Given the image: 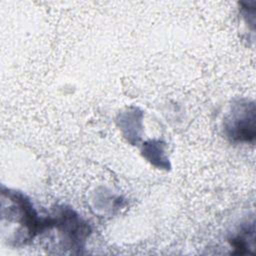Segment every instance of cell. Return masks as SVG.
<instances>
[{"mask_svg":"<svg viewBox=\"0 0 256 256\" xmlns=\"http://www.w3.org/2000/svg\"><path fill=\"white\" fill-rule=\"evenodd\" d=\"M56 231L57 246L72 254H81L91 235L89 224L72 208L61 206L51 214L43 216L42 234Z\"/></svg>","mask_w":256,"mask_h":256,"instance_id":"obj_2","label":"cell"},{"mask_svg":"<svg viewBox=\"0 0 256 256\" xmlns=\"http://www.w3.org/2000/svg\"><path fill=\"white\" fill-rule=\"evenodd\" d=\"M229 243L234 249L233 254L244 255L252 254L255 249V222L252 219L251 222L244 223L239 230L229 238Z\"/></svg>","mask_w":256,"mask_h":256,"instance_id":"obj_4","label":"cell"},{"mask_svg":"<svg viewBox=\"0 0 256 256\" xmlns=\"http://www.w3.org/2000/svg\"><path fill=\"white\" fill-rule=\"evenodd\" d=\"M256 108L254 101L240 99L231 105L224 118L225 136L235 143H254L256 136Z\"/></svg>","mask_w":256,"mask_h":256,"instance_id":"obj_3","label":"cell"},{"mask_svg":"<svg viewBox=\"0 0 256 256\" xmlns=\"http://www.w3.org/2000/svg\"><path fill=\"white\" fill-rule=\"evenodd\" d=\"M165 143L160 140H149L143 144L142 155L152 165L158 168L169 169L170 164L165 156Z\"/></svg>","mask_w":256,"mask_h":256,"instance_id":"obj_5","label":"cell"},{"mask_svg":"<svg viewBox=\"0 0 256 256\" xmlns=\"http://www.w3.org/2000/svg\"><path fill=\"white\" fill-rule=\"evenodd\" d=\"M1 216L3 236L16 226L7 241L11 245H25L41 234L43 216H39L30 199L19 191L2 188Z\"/></svg>","mask_w":256,"mask_h":256,"instance_id":"obj_1","label":"cell"}]
</instances>
